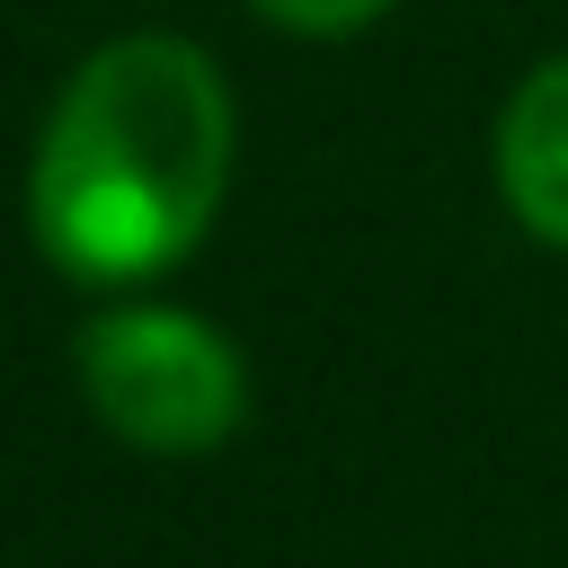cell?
Instances as JSON below:
<instances>
[{
  "instance_id": "obj_1",
  "label": "cell",
  "mask_w": 568,
  "mask_h": 568,
  "mask_svg": "<svg viewBox=\"0 0 568 568\" xmlns=\"http://www.w3.org/2000/svg\"><path fill=\"white\" fill-rule=\"evenodd\" d=\"M231 142V89L204 44L115 36L62 80L36 133L27 231L71 284H151L213 231Z\"/></svg>"
},
{
  "instance_id": "obj_2",
  "label": "cell",
  "mask_w": 568,
  "mask_h": 568,
  "mask_svg": "<svg viewBox=\"0 0 568 568\" xmlns=\"http://www.w3.org/2000/svg\"><path fill=\"white\" fill-rule=\"evenodd\" d=\"M80 390L142 453H213L248 417L240 346L178 302H115L80 328Z\"/></svg>"
},
{
  "instance_id": "obj_3",
  "label": "cell",
  "mask_w": 568,
  "mask_h": 568,
  "mask_svg": "<svg viewBox=\"0 0 568 568\" xmlns=\"http://www.w3.org/2000/svg\"><path fill=\"white\" fill-rule=\"evenodd\" d=\"M497 186H506V213L532 240L568 248V53L541 62L506 98V115H497Z\"/></svg>"
},
{
  "instance_id": "obj_4",
  "label": "cell",
  "mask_w": 568,
  "mask_h": 568,
  "mask_svg": "<svg viewBox=\"0 0 568 568\" xmlns=\"http://www.w3.org/2000/svg\"><path fill=\"white\" fill-rule=\"evenodd\" d=\"M275 27H293V36H355V27H373L382 9H399V0H257Z\"/></svg>"
}]
</instances>
